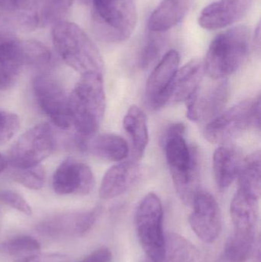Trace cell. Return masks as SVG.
Segmentation results:
<instances>
[{"instance_id": "19", "label": "cell", "mask_w": 261, "mask_h": 262, "mask_svg": "<svg viewBox=\"0 0 261 262\" xmlns=\"http://www.w3.org/2000/svg\"><path fill=\"white\" fill-rule=\"evenodd\" d=\"M204 73L203 62L198 58L178 69L170 101L176 104L188 101L200 87Z\"/></svg>"}, {"instance_id": "39", "label": "cell", "mask_w": 261, "mask_h": 262, "mask_svg": "<svg viewBox=\"0 0 261 262\" xmlns=\"http://www.w3.org/2000/svg\"><path fill=\"white\" fill-rule=\"evenodd\" d=\"M8 164L9 163H8L7 159L3 154H0V174L6 169Z\"/></svg>"}, {"instance_id": "8", "label": "cell", "mask_w": 261, "mask_h": 262, "mask_svg": "<svg viewBox=\"0 0 261 262\" xmlns=\"http://www.w3.org/2000/svg\"><path fill=\"white\" fill-rule=\"evenodd\" d=\"M55 147V134L49 124H40L21 134L15 142L8 157L14 169H26L40 165Z\"/></svg>"}, {"instance_id": "20", "label": "cell", "mask_w": 261, "mask_h": 262, "mask_svg": "<svg viewBox=\"0 0 261 262\" xmlns=\"http://www.w3.org/2000/svg\"><path fill=\"white\" fill-rule=\"evenodd\" d=\"M243 159L240 152L228 146H221L213 156L215 180L221 190L228 189L239 175Z\"/></svg>"}, {"instance_id": "12", "label": "cell", "mask_w": 261, "mask_h": 262, "mask_svg": "<svg viewBox=\"0 0 261 262\" xmlns=\"http://www.w3.org/2000/svg\"><path fill=\"white\" fill-rule=\"evenodd\" d=\"M218 81L206 89L199 87L196 94L185 103L186 116L190 121L208 124L222 113L229 97V84L226 79Z\"/></svg>"}, {"instance_id": "41", "label": "cell", "mask_w": 261, "mask_h": 262, "mask_svg": "<svg viewBox=\"0 0 261 262\" xmlns=\"http://www.w3.org/2000/svg\"><path fill=\"white\" fill-rule=\"evenodd\" d=\"M144 262H155L154 261H153V260L150 259V258H147V259L145 260Z\"/></svg>"}, {"instance_id": "18", "label": "cell", "mask_w": 261, "mask_h": 262, "mask_svg": "<svg viewBox=\"0 0 261 262\" xmlns=\"http://www.w3.org/2000/svg\"><path fill=\"white\" fill-rule=\"evenodd\" d=\"M259 198L238 189L231 206L230 215L234 225V232L257 233Z\"/></svg>"}, {"instance_id": "28", "label": "cell", "mask_w": 261, "mask_h": 262, "mask_svg": "<svg viewBox=\"0 0 261 262\" xmlns=\"http://www.w3.org/2000/svg\"><path fill=\"white\" fill-rule=\"evenodd\" d=\"M21 54L24 66H44L51 61L50 51L36 41H21Z\"/></svg>"}, {"instance_id": "5", "label": "cell", "mask_w": 261, "mask_h": 262, "mask_svg": "<svg viewBox=\"0 0 261 262\" xmlns=\"http://www.w3.org/2000/svg\"><path fill=\"white\" fill-rule=\"evenodd\" d=\"M93 18L101 36L109 42H122L134 31L137 21L132 0H88Z\"/></svg>"}, {"instance_id": "26", "label": "cell", "mask_w": 261, "mask_h": 262, "mask_svg": "<svg viewBox=\"0 0 261 262\" xmlns=\"http://www.w3.org/2000/svg\"><path fill=\"white\" fill-rule=\"evenodd\" d=\"M0 9L15 15L18 25L32 29L38 21V15L32 7V0H0Z\"/></svg>"}, {"instance_id": "24", "label": "cell", "mask_w": 261, "mask_h": 262, "mask_svg": "<svg viewBox=\"0 0 261 262\" xmlns=\"http://www.w3.org/2000/svg\"><path fill=\"white\" fill-rule=\"evenodd\" d=\"M260 176L261 154L260 150L254 151L242 160L237 177L239 178V189L260 199Z\"/></svg>"}, {"instance_id": "27", "label": "cell", "mask_w": 261, "mask_h": 262, "mask_svg": "<svg viewBox=\"0 0 261 262\" xmlns=\"http://www.w3.org/2000/svg\"><path fill=\"white\" fill-rule=\"evenodd\" d=\"M40 249L39 242L28 235L15 237L0 243V253L9 256H27L38 253Z\"/></svg>"}, {"instance_id": "38", "label": "cell", "mask_w": 261, "mask_h": 262, "mask_svg": "<svg viewBox=\"0 0 261 262\" xmlns=\"http://www.w3.org/2000/svg\"><path fill=\"white\" fill-rule=\"evenodd\" d=\"M251 258L253 262H260V237L258 234L251 251Z\"/></svg>"}, {"instance_id": "15", "label": "cell", "mask_w": 261, "mask_h": 262, "mask_svg": "<svg viewBox=\"0 0 261 262\" xmlns=\"http://www.w3.org/2000/svg\"><path fill=\"white\" fill-rule=\"evenodd\" d=\"M144 175V167L137 162H120L110 167L104 176L100 187V196L103 200L120 196L136 186Z\"/></svg>"}, {"instance_id": "33", "label": "cell", "mask_w": 261, "mask_h": 262, "mask_svg": "<svg viewBox=\"0 0 261 262\" xmlns=\"http://www.w3.org/2000/svg\"><path fill=\"white\" fill-rule=\"evenodd\" d=\"M0 203L16 209L25 215H32V209L28 202L20 194L11 190L0 191Z\"/></svg>"}, {"instance_id": "22", "label": "cell", "mask_w": 261, "mask_h": 262, "mask_svg": "<svg viewBox=\"0 0 261 262\" xmlns=\"http://www.w3.org/2000/svg\"><path fill=\"white\" fill-rule=\"evenodd\" d=\"M123 126L130 137L133 157L137 161L144 156L149 142L148 126L144 111L137 106H131L124 116Z\"/></svg>"}, {"instance_id": "17", "label": "cell", "mask_w": 261, "mask_h": 262, "mask_svg": "<svg viewBox=\"0 0 261 262\" xmlns=\"http://www.w3.org/2000/svg\"><path fill=\"white\" fill-rule=\"evenodd\" d=\"M80 137L78 140L80 149L109 161H123L130 151L126 140L116 134H102L90 137Z\"/></svg>"}, {"instance_id": "14", "label": "cell", "mask_w": 261, "mask_h": 262, "mask_svg": "<svg viewBox=\"0 0 261 262\" xmlns=\"http://www.w3.org/2000/svg\"><path fill=\"white\" fill-rule=\"evenodd\" d=\"M94 186V176L90 168L72 158L61 163L52 178V187L59 195H87Z\"/></svg>"}, {"instance_id": "32", "label": "cell", "mask_w": 261, "mask_h": 262, "mask_svg": "<svg viewBox=\"0 0 261 262\" xmlns=\"http://www.w3.org/2000/svg\"><path fill=\"white\" fill-rule=\"evenodd\" d=\"M19 127V118L16 115L0 109V143L11 140Z\"/></svg>"}, {"instance_id": "34", "label": "cell", "mask_w": 261, "mask_h": 262, "mask_svg": "<svg viewBox=\"0 0 261 262\" xmlns=\"http://www.w3.org/2000/svg\"><path fill=\"white\" fill-rule=\"evenodd\" d=\"M73 3L74 0H45L42 13L48 19H57L69 10Z\"/></svg>"}, {"instance_id": "31", "label": "cell", "mask_w": 261, "mask_h": 262, "mask_svg": "<svg viewBox=\"0 0 261 262\" xmlns=\"http://www.w3.org/2000/svg\"><path fill=\"white\" fill-rule=\"evenodd\" d=\"M21 69L18 61L0 55V91L6 90L13 84Z\"/></svg>"}, {"instance_id": "40", "label": "cell", "mask_w": 261, "mask_h": 262, "mask_svg": "<svg viewBox=\"0 0 261 262\" xmlns=\"http://www.w3.org/2000/svg\"><path fill=\"white\" fill-rule=\"evenodd\" d=\"M2 229H3V215H2L1 209H0V233H1Z\"/></svg>"}, {"instance_id": "7", "label": "cell", "mask_w": 261, "mask_h": 262, "mask_svg": "<svg viewBox=\"0 0 261 262\" xmlns=\"http://www.w3.org/2000/svg\"><path fill=\"white\" fill-rule=\"evenodd\" d=\"M260 127V95L245 100L222 112L207 124L204 129L205 139L213 143H224L240 135L244 131Z\"/></svg>"}, {"instance_id": "2", "label": "cell", "mask_w": 261, "mask_h": 262, "mask_svg": "<svg viewBox=\"0 0 261 262\" xmlns=\"http://www.w3.org/2000/svg\"><path fill=\"white\" fill-rule=\"evenodd\" d=\"M72 124L81 137H90L99 129L106 110L103 75H81L69 95Z\"/></svg>"}, {"instance_id": "29", "label": "cell", "mask_w": 261, "mask_h": 262, "mask_svg": "<svg viewBox=\"0 0 261 262\" xmlns=\"http://www.w3.org/2000/svg\"><path fill=\"white\" fill-rule=\"evenodd\" d=\"M13 179L15 182L32 190H38L44 186L45 172L41 165L26 168L15 169Z\"/></svg>"}, {"instance_id": "1", "label": "cell", "mask_w": 261, "mask_h": 262, "mask_svg": "<svg viewBox=\"0 0 261 262\" xmlns=\"http://www.w3.org/2000/svg\"><path fill=\"white\" fill-rule=\"evenodd\" d=\"M185 127L182 123L170 126L163 137L167 163L176 192L185 206L192 207L201 189L199 152L189 146L185 139Z\"/></svg>"}, {"instance_id": "23", "label": "cell", "mask_w": 261, "mask_h": 262, "mask_svg": "<svg viewBox=\"0 0 261 262\" xmlns=\"http://www.w3.org/2000/svg\"><path fill=\"white\" fill-rule=\"evenodd\" d=\"M164 262H204L202 254L189 240L178 233L165 238Z\"/></svg>"}, {"instance_id": "21", "label": "cell", "mask_w": 261, "mask_h": 262, "mask_svg": "<svg viewBox=\"0 0 261 262\" xmlns=\"http://www.w3.org/2000/svg\"><path fill=\"white\" fill-rule=\"evenodd\" d=\"M193 3V0H164L150 15V30L153 32L170 30L183 19Z\"/></svg>"}, {"instance_id": "25", "label": "cell", "mask_w": 261, "mask_h": 262, "mask_svg": "<svg viewBox=\"0 0 261 262\" xmlns=\"http://www.w3.org/2000/svg\"><path fill=\"white\" fill-rule=\"evenodd\" d=\"M257 233L234 232L225 249V258L231 262H245L251 257Z\"/></svg>"}, {"instance_id": "3", "label": "cell", "mask_w": 261, "mask_h": 262, "mask_svg": "<svg viewBox=\"0 0 261 262\" xmlns=\"http://www.w3.org/2000/svg\"><path fill=\"white\" fill-rule=\"evenodd\" d=\"M54 46L61 59L81 75L101 74L104 61L97 46L75 23L59 21L52 29Z\"/></svg>"}, {"instance_id": "4", "label": "cell", "mask_w": 261, "mask_h": 262, "mask_svg": "<svg viewBox=\"0 0 261 262\" xmlns=\"http://www.w3.org/2000/svg\"><path fill=\"white\" fill-rule=\"evenodd\" d=\"M249 45L246 26H235L222 32L210 44L203 61L204 72L212 79H225L242 66Z\"/></svg>"}, {"instance_id": "37", "label": "cell", "mask_w": 261, "mask_h": 262, "mask_svg": "<svg viewBox=\"0 0 261 262\" xmlns=\"http://www.w3.org/2000/svg\"><path fill=\"white\" fill-rule=\"evenodd\" d=\"M17 39L12 25L7 19L0 15V45Z\"/></svg>"}, {"instance_id": "13", "label": "cell", "mask_w": 261, "mask_h": 262, "mask_svg": "<svg viewBox=\"0 0 261 262\" xmlns=\"http://www.w3.org/2000/svg\"><path fill=\"white\" fill-rule=\"evenodd\" d=\"M192 208L189 224L193 232L204 243H215L222 228V212L217 200L209 192L201 190Z\"/></svg>"}, {"instance_id": "10", "label": "cell", "mask_w": 261, "mask_h": 262, "mask_svg": "<svg viewBox=\"0 0 261 262\" xmlns=\"http://www.w3.org/2000/svg\"><path fill=\"white\" fill-rule=\"evenodd\" d=\"M101 212L102 208L96 206L90 210L58 214L38 223L36 231L47 238H78L93 228Z\"/></svg>"}, {"instance_id": "30", "label": "cell", "mask_w": 261, "mask_h": 262, "mask_svg": "<svg viewBox=\"0 0 261 262\" xmlns=\"http://www.w3.org/2000/svg\"><path fill=\"white\" fill-rule=\"evenodd\" d=\"M164 40L160 35H152L149 37L141 51L139 64L142 69H147L156 62L162 53Z\"/></svg>"}, {"instance_id": "6", "label": "cell", "mask_w": 261, "mask_h": 262, "mask_svg": "<svg viewBox=\"0 0 261 262\" xmlns=\"http://www.w3.org/2000/svg\"><path fill=\"white\" fill-rule=\"evenodd\" d=\"M135 229L147 258L155 262L163 260L165 238L163 232L162 202L153 192L144 197L135 213Z\"/></svg>"}, {"instance_id": "16", "label": "cell", "mask_w": 261, "mask_h": 262, "mask_svg": "<svg viewBox=\"0 0 261 262\" xmlns=\"http://www.w3.org/2000/svg\"><path fill=\"white\" fill-rule=\"evenodd\" d=\"M253 0H218L208 5L199 15V25L208 30L228 27L248 13Z\"/></svg>"}, {"instance_id": "11", "label": "cell", "mask_w": 261, "mask_h": 262, "mask_svg": "<svg viewBox=\"0 0 261 262\" xmlns=\"http://www.w3.org/2000/svg\"><path fill=\"white\" fill-rule=\"evenodd\" d=\"M179 61V52L170 50L159 61L149 77L146 98L149 106L153 110H159L170 103Z\"/></svg>"}, {"instance_id": "36", "label": "cell", "mask_w": 261, "mask_h": 262, "mask_svg": "<svg viewBox=\"0 0 261 262\" xmlns=\"http://www.w3.org/2000/svg\"><path fill=\"white\" fill-rule=\"evenodd\" d=\"M112 259L113 255L111 251L104 246L93 251L80 262H112Z\"/></svg>"}, {"instance_id": "35", "label": "cell", "mask_w": 261, "mask_h": 262, "mask_svg": "<svg viewBox=\"0 0 261 262\" xmlns=\"http://www.w3.org/2000/svg\"><path fill=\"white\" fill-rule=\"evenodd\" d=\"M15 262H67V258L59 254L35 253L22 257Z\"/></svg>"}, {"instance_id": "9", "label": "cell", "mask_w": 261, "mask_h": 262, "mask_svg": "<svg viewBox=\"0 0 261 262\" xmlns=\"http://www.w3.org/2000/svg\"><path fill=\"white\" fill-rule=\"evenodd\" d=\"M32 89L38 106L51 121L59 128H69V96L61 83L51 75H38L32 81Z\"/></svg>"}]
</instances>
